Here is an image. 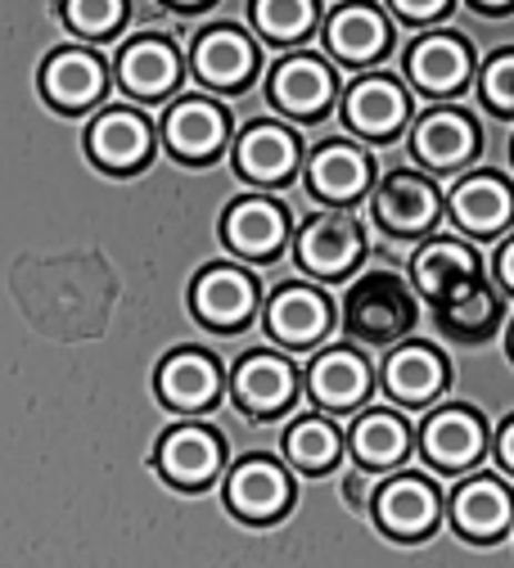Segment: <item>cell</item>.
Here are the masks:
<instances>
[{
  "label": "cell",
  "instance_id": "cell-1",
  "mask_svg": "<svg viewBox=\"0 0 514 568\" xmlns=\"http://www.w3.org/2000/svg\"><path fill=\"white\" fill-rule=\"evenodd\" d=\"M365 253V235L356 226V217L347 212H325V217H312L299 235V262L312 271V275H325V280H339L347 275Z\"/></svg>",
  "mask_w": 514,
  "mask_h": 568
},
{
  "label": "cell",
  "instance_id": "cell-2",
  "mask_svg": "<svg viewBox=\"0 0 514 568\" xmlns=\"http://www.w3.org/2000/svg\"><path fill=\"white\" fill-rule=\"evenodd\" d=\"M415 312L402 294V284L393 275H371L365 284H356L352 298H347V325L356 338H371V343H389L393 334L411 329Z\"/></svg>",
  "mask_w": 514,
  "mask_h": 568
},
{
  "label": "cell",
  "instance_id": "cell-3",
  "mask_svg": "<svg viewBox=\"0 0 514 568\" xmlns=\"http://www.w3.org/2000/svg\"><path fill=\"white\" fill-rule=\"evenodd\" d=\"M194 316L212 329H240L258 312V284L235 266H212L194 280Z\"/></svg>",
  "mask_w": 514,
  "mask_h": 568
},
{
  "label": "cell",
  "instance_id": "cell-4",
  "mask_svg": "<svg viewBox=\"0 0 514 568\" xmlns=\"http://www.w3.org/2000/svg\"><path fill=\"white\" fill-rule=\"evenodd\" d=\"M415 284L437 303H461L478 290V257L456 240H433L415 257Z\"/></svg>",
  "mask_w": 514,
  "mask_h": 568
},
{
  "label": "cell",
  "instance_id": "cell-5",
  "mask_svg": "<svg viewBox=\"0 0 514 568\" xmlns=\"http://www.w3.org/2000/svg\"><path fill=\"white\" fill-rule=\"evenodd\" d=\"M375 217L393 235H420L437 217V190L415 172H397L375 194Z\"/></svg>",
  "mask_w": 514,
  "mask_h": 568
},
{
  "label": "cell",
  "instance_id": "cell-6",
  "mask_svg": "<svg viewBox=\"0 0 514 568\" xmlns=\"http://www.w3.org/2000/svg\"><path fill=\"white\" fill-rule=\"evenodd\" d=\"M266 329L289 347H308L330 329V307L308 284H284L266 307Z\"/></svg>",
  "mask_w": 514,
  "mask_h": 568
},
{
  "label": "cell",
  "instance_id": "cell-7",
  "mask_svg": "<svg viewBox=\"0 0 514 568\" xmlns=\"http://www.w3.org/2000/svg\"><path fill=\"white\" fill-rule=\"evenodd\" d=\"M226 496H231V510L235 515H244L253 524H266V519H275L289 506V478L271 460H244L231 474Z\"/></svg>",
  "mask_w": 514,
  "mask_h": 568
},
{
  "label": "cell",
  "instance_id": "cell-8",
  "mask_svg": "<svg viewBox=\"0 0 514 568\" xmlns=\"http://www.w3.org/2000/svg\"><path fill=\"white\" fill-rule=\"evenodd\" d=\"M424 456L443 474H456L483 456V424L465 410H437L424 424Z\"/></svg>",
  "mask_w": 514,
  "mask_h": 568
},
{
  "label": "cell",
  "instance_id": "cell-9",
  "mask_svg": "<svg viewBox=\"0 0 514 568\" xmlns=\"http://www.w3.org/2000/svg\"><path fill=\"white\" fill-rule=\"evenodd\" d=\"M452 217L470 235H496L505 222H514V194L501 176H465L452 190Z\"/></svg>",
  "mask_w": 514,
  "mask_h": 568
},
{
  "label": "cell",
  "instance_id": "cell-10",
  "mask_svg": "<svg viewBox=\"0 0 514 568\" xmlns=\"http://www.w3.org/2000/svg\"><path fill=\"white\" fill-rule=\"evenodd\" d=\"M91 159L104 172H135L144 159H150V126L127 109L104 113L91 126Z\"/></svg>",
  "mask_w": 514,
  "mask_h": 568
},
{
  "label": "cell",
  "instance_id": "cell-11",
  "mask_svg": "<svg viewBox=\"0 0 514 568\" xmlns=\"http://www.w3.org/2000/svg\"><path fill=\"white\" fill-rule=\"evenodd\" d=\"M375 515L393 537H424L437 524V491L424 478H397L380 491Z\"/></svg>",
  "mask_w": 514,
  "mask_h": 568
},
{
  "label": "cell",
  "instance_id": "cell-12",
  "mask_svg": "<svg viewBox=\"0 0 514 568\" xmlns=\"http://www.w3.org/2000/svg\"><path fill=\"white\" fill-rule=\"evenodd\" d=\"M159 469L177 487H203L222 469V447L208 429H172L159 447Z\"/></svg>",
  "mask_w": 514,
  "mask_h": 568
},
{
  "label": "cell",
  "instance_id": "cell-13",
  "mask_svg": "<svg viewBox=\"0 0 514 568\" xmlns=\"http://www.w3.org/2000/svg\"><path fill=\"white\" fill-rule=\"evenodd\" d=\"M312 397L330 410H352L361 397H371V366H365L356 352H325V357L312 362Z\"/></svg>",
  "mask_w": 514,
  "mask_h": 568
},
{
  "label": "cell",
  "instance_id": "cell-14",
  "mask_svg": "<svg viewBox=\"0 0 514 568\" xmlns=\"http://www.w3.org/2000/svg\"><path fill=\"white\" fill-rule=\"evenodd\" d=\"M452 519L465 537H501L514 519V496L496 478H474L456 491Z\"/></svg>",
  "mask_w": 514,
  "mask_h": 568
},
{
  "label": "cell",
  "instance_id": "cell-15",
  "mask_svg": "<svg viewBox=\"0 0 514 568\" xmlns=\"http://www.w3.org/2000/svg\"><path fill=\"white\" fill-rule=\"evenodd\" d=\"M293 384L299 379H293L289 362L271 357V352H253V357H244L235 371V397L253 415H275L280 406H289Z\"/></svg>",
  "mask_w": 514,
  "mask_h": 568
},
{
  "label": "cell",
  "instance_id": "cell-16",
  "mask_svg": "<svg viewBox=\"0 0 514 568\" xmlns=\"http://www.w3.org/2000/svg\"><path fill=\"white\" fill-rule=\"evenodd\" d=\"M235 168L258 185H280L299 168V140L280 126H253V131H244L240 150H235Z\"/></svg>",
  "mask_w": 514,
  "mask_h": 568
},
{
  "label": "cell",
  "instance_id": "cell-17",
  "mask_svg": "<svg viewBox=\"0 0 514 568\" xmlns=\"http://www.w3.org/2000/svg\"><path fill=\"white\" fill-rule=\"evenodd\" d=\"M216 388H222V371L203 352H177L159 371V393L177 410H203L216 397Z\"/></svg>",
  "mask_w": 514,
  "mask_h": 568
},
{
  "label": "cell",
  "instance_id": "cell-18",
  "mask_svg": "<svg viewBox=\"0 0 514 568\" xmlns=\"http://www.w3.org/2000/svg\"><path fill=\"white\" fill-rule=\"evenodd\" d=\"M334 95V78L330 68H321L316 59H289L275 68L271 78V100L284 109V113H299V118H312L330 104Z\"/></svg>",
  "mask_w": 514,
  "mask_h": 568
},
{
  "label": "cell",
  "instance_id": "cell-19",
  "mask_svg": "<svg viewBox=\"0 0 514 568\" xmlns=\"http://www.w3.org/2000/svg\"><path fill=\"white\" fill-rule=\"evenodd\" d=\"M226 244L240 253V257H275V248L284 244V212L275 203H262V199H244L231 207L226 217Z\"/></svg>",
  "mask_w": 514,
  "mask_h": 568
},
{
  "label": "cell",
  "instance_id": "cell-20",
  "mask_svg": "<svg viewBox=\"0 0 514 568\" xmlns=\"http://www.w3.org/2000/svg\"><path fill=\"white\" fill-rule=\"evenodd\" d=\"M478 145V131L461 118V113H429L420 126H415V154L420 163L447 172V168H461Z\"/></svg>",
  "mask_w": 514,
  "mask_h": 568
},
{
  "label": "cell",
  "instance_id": "cell-21",
  "mask_svg": "<svg viewBox=\"0 0 514 568\" xmlns=\"http://www.w3.org/2000/svg\"><path fill=\"white\" fill-rule=\"evenodd\" d=\"M443 379H447V371H443V362H437L429 347H402V352H393L389 366H384V388L402 406L433 402L437 388H443Z\"/></svg>",
  "mask_w": 514,
  "mask_h": 568
},
{
  "label": "cell",
  "instance_id": "cell-22",
  "mask_svg": "<svg viewBox=\"0 0 514 568\" xmlns=\"http://www.w3.org/2000/svg\"><path fill=\"white\" fill-rule=\"evenodd\" d=\"M226 140V118L203 100H185L168 113V145L181 159H212Z\"/></svg>",
  "mask_w": 514,
  "mask_h": 568
},
{
  "label": "cell",
  "instance_id": "cell-23",
  "mask_svg": "<svg viewBox=\"0 0 514 568\" xmlns=\"http://www.w3.org/2000/svg\"><path fill=\"white\" fill-rule=\"evenodd\" d=\"M371 185V159L352 145H325L312 159V190L330 203H347Z\"/></svg>",
  "mask_w": 514,
  "mask_h": 568
},
{
  "label": "cell",
  "instance_id": "cell-24",
  "mask_svg": "<svg viewBox=\"0 0 514 568\" xmlns=\"http://www.w3.org/2000/svg\"><path fill=\"white\" fill-rule=\"evenodd\" d=\"M406 95L384 82V78H371L361 82L352 95H347V122L361 131V135H393L402 122H406Z\"/></svg>",
  "mask_w": 514,
  "mask_h": 568
},
{
  "label": "cell",
  "instance_id": "cell-25",
  "mask_svg": "<svg viewBox=\"0 0 514 568\" xmlns=\"http://www.w3.org/2000/svg\"><path fill=\"white\" fill-rule=\"evenodd\" d=\"M465 73H470V54L452 37H429L411 50V78L420 91H433V95L456 91L465 82Z\"/></svg>",
  "mask_w": 514,
  "mask_h": 568
},
{
  "label": "cell",
  "instance_id": "cell-26",
  "mask_svg": "<svg viewBox=\"0 0 514 568\" xmlns=\"http://www.w3.org/2000/svg\"><path fill=\"white\" fill-rule=\"evenodd\" d=\"M118 78L131 95L154 100V95L172 91V82H177V54L163 41H135L118 63Z\"/></svg>",
  "mask_w": 514,
  "mask_h": 568
},
{
  "label": "cell",
  "instance_id": "cell-27",
  "mask_svg": "<svg viewBox=\"0 0 514 568\" xmlns=\"http://www.w3.org/2000/svg\"><path fill=\"white\" fill-rule=\"evenodd\" d=\"M104 87V73L91 54H78V50H63L50 59L46 68V95L63 109H87Z\"/></svg>",
  "mask_w": 514,
  "mask_h": 568
},
{
  "label": "cell",
  "instance_id": "cell-28",
  "mask_svg": "<svg viewBox=\"0 0 514 568\" xmlns=\"http://www.w3.org/2000/svg\"><path fill=\"white\" fill-rule=\"evenodd\" d=\"M411 447V429L389 415V410H371V415H361L356 419V429H352V452L361 465H371V469H389L406 456Z\"/></svg>",
  "mask_w": 514,
  "mask_h": 568
},
{
  "label": "cell",
  "instance_id": "cell-29",
  "mask_svg": "<svg viewBox=\"0 0 514 568\" xmlns=\"http://www.w3.org/2000/svg\"><path fill=\"white\" fill-rule=\"evenodd\" d=\"M194 68L212 87H240L253 68V45L240 32H208L194 50Z\"/></svg>",
  "mask_w": 514,
  "mask_h": 568
},
{
  "label": "cell",
  "instance_id": "cell-30",
  "mask_svg": "<svg viewBox=\"0 0 514 568\" xmlns=\"http://www.w3.org/2000/svg\"><path fill=\"white\" fill-rule=\"evenodd\" d=\"M389 41V28L375 10L365 6H347L330 19V45L343 54V59H375Z\"/></svg>",
  "mask_w": 514,
  "mask_h": 568
},
{
  "label": "cell",
  "instance_id": "cell-31",
  "mask_svg": "<svg viewBox=\"0 0 514 568\" xmlns=\"http://www.w3.org/2000/svg\"><path fill=\"white\" fill-rule=\"evenodd\" d=\"M284 452L289 460L308 469V474H325L334 460H339V429L325 419H299L284 438Z\"/></svg>",
  "mask_w": 514,
  "mask_h": 568
},
{
  "label": "cell",
  "instance_id": "cell-32",
  "mask_svg": "<svg viewBox=\"0 0 514 568\" xmlns=\"http://www.w3.org/2000/svg\"><path fill=\"white\" fill-rule=\"evenodd\" d=\"M258 28L271 37V41H299L312 19H316V6L312 0H258Z\"/></svg>",
  "mask_w": 514,
  "mask_h": 568
},
{
  "label": "cell",
  "instance_id": "cell-33",
  "mask_svg": "<svg viewBox=\"0 0 514 568\" xmlns=\"http://www.w3.org/2000/svg\"><path fill=\"white\" fill-rule=\"evenodd\" d=\"M118 19H122V0H68V23L78 32L100 37L118 28Z\"/></svg>",
  "mask_w": 514,
  "mask_h": 568
},
{
  "label": "cell",
  "instance_id": "cell-34",
  "mask_svg": "<svg viewBox=\"0 0 514 568\" xmlns=\"http://www.w3.org/2000/svg\"><path fill=\"white\" fill-rule=\"evenodd\" d=\"M483 100L496 113H514V54H501L483 73Z\"/></svg>",
  "mask_w": 514,
  "mask_h": 568
},
{
  "label": "cell",
  "instance_id": "cell-35",
  "mask_svg": "<svg viewBox=\"0 0 514 568\" xmlns=\"http://www.w3.org/2000/svg\"><path fill=\"white\" fill-rule=\"evenodd\" d=\"M393 6H397L402 14H411V19H429V14L443 10L447 0H393Z\"/></svg>",
  "mask_w": 514,
  "mask_h": 568
},
{
  "label": "cell",
  "instance_id": "cell-36",
  "mask_svg": "<svg viewBox=\"0 0 514 568\" xmlns=\"http://www.w3.org/2000/svg\"><path fill=\"white\" fill-rule=\"evenodd\" d=\"M496 275H501V284L514 294V244H505L501 248V257H496Z\"/></svg>",
  "mask_w": 514,
  "mask_h": 568
},
{
  "label": "cell",
  "instance_id": "cell-37",
  "mask_svg": "<svg viewBox=\"0 0 514 568\" xmlns=\"http://www.w3.org/2000/svg\"><path fill=\"white\" fill-rule=\"evenodd\" d=\"M496 452H501V465L514 474V424H505V434H501V447H496Z\"/></svg>",
  "mask_w": 514,
  "mask_h": 568
},
{
  "label": "cell",
  "instance_id": "cell-38",
  "mask_svg": "<svg viewBox=\"0 0 514 568\" xmlns=\"http://www.w3.org/2000/svg\"><path fill=\"white\" fill-rule=\"evenodd\" d=\"M478 6H487V10H501V6H514V0H478Z\"/></svg>",
  "mask_w": 514,
  "mask_h": 568
},
{
  "label": "cell",
  "instance_id": "cell-39",
  "mask_svg": "<svg viewBox=\"0 0 514 568\" xmlns=\"http://www.w3.org/2000/svg\"><path fill=\"white\" fill-rule=\"evenodd\" d=\"M177 6H199V0H177Z\"/></svg>",
  "mask_w": 514,
  "mask_h": 568
},
{
  "label": "cell",
  "instance_id": "cell-40",
  "mask_svg": "<svg viewBox=\"0 0 514 568\" xmlns=\"http://www.w3.org/2000/svg\"><path fill=\"white\" fill-rule=\"evenodd\" d=\"M510 343H514V334H510Z\"/></svg>",
  "mask_w": 514,
  "mask_h": 568
}]
</instances>
